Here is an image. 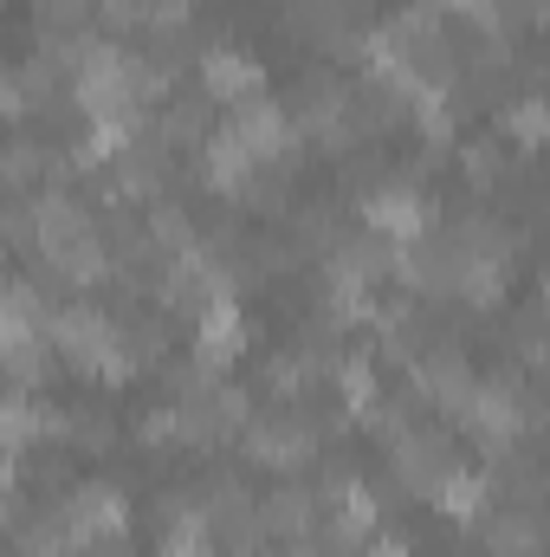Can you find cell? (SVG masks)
Returning <instances> with one entry per match:
<instances>
[{"label":"cell","instance_id":"3","mask_svg":"<svg viewBox=\"0 0 550 557\" xmlns=\"http://www.w3.org/2000/svg\"><path fill=\"white\" fill-rule=\"evenodd\" d=\"M260 85H266V72H260V59H247V52H234V46H214L208 59H201V91L214 98V104H253L260 98Z\"/></svg>","mask_w":550,"mask_h":557},{"label":"cell","instance_id":"8","mask_svg":"<svg viewBox=\"0 0 550 557\" xmlns=\"http://www.w3.org/2000/svg\"><path fill=\"white\" fill-rule=\"evenodd\" d=\"M247 454L260 460V467H278V473H291V467H304L311 460V428H298V421L285 416H266L247 428Z\"/></svg>","mask_w":550,"mask_h":557},{"label":"cell","instance_id":"4","mask_svg":"<svg viewBox=\"0 0 550 557\" xmlns=\"http://www.w3.org/2000/svg\"><path fill=\"white\" fill-rule=\"evenodd\" d=\"M460 421H466V434H473L486 454H505V447H512V434H518V396H512V389H499V383H479V389H473V403L460 409Z\"/></svg>","mask_w":550,"mask_h":557},{"label":"cell","instance_id":"2","mask_svg":"<svg viewBox=\"0 0 550 557\" xmlns=\"http://www.w3.org/2000/svg\"><path fill=\"white\" fill-rule=\"evenodd\" d=\"M65 532H72V545H111V539H124L130 532L124 493L117 486H78L72 506H65Z\"/></svg>","mask_w":550,"mask_h":557},{"label":"cell","instance_id":"13","mask_svg":"<svg viewBox=\"0 0 550 557\" xmlns=\"http://www.w3.org/2000/svg\"><path fill=\"white\" fill-rule=\"evenodd\" d=\"M505 137L518 143V149H538V143H550V104H545V98L512 104V111H505Z\"/></svg>","mask_w":550,"mask_h":557},{"label":"cell","instance_id":"7","mask_svg":"<svg viewBox=\"0 0 550 557\" xmlns=\"http://www.w3.org/2000/svg\"><path fill=\"white\" fill-rule=\"evenodd\" d=\"M253 175H260V156L234 137V131H221V137L201 149V182L214 195H253Z\"/></svg>","mask_w":550,"mask_h":557},{"label":"cell","instance_id":"10","mask_svg":"<svg viewBox=\"0 0 550 557\" xmlns=\"http://www.w3.org/2000/svg\"><path fill=\"white\" fill-rule=\"evenodd\" d=\"M414 383H421L440 409H466V403H473V389H479V383H473V370H466V357H453V350H447V357H427Z\"/></svg>","mask_w":550,"mask_h":557},{"label":"cell","instance_id":"15","mask_svg":"<svg viewBox=\"0 0 550 557\" xmlns=\"http://www.w3.org/2000/svg\"><path fill=\"white\" fill-rule=\"evenodd\" d=\"M337 383H343V403H350V409H370V403H376V370H370L363 357H350V363L337 370Z\"/></svg>","mask_w":550,"mask_h":557},{"label":"cell","instance_id":"9","mask_svg":"<svg viewBox=\"0 0 550 557\" xmlns=\"http://www.w3.org/2000/svg\"><path fill=\"white\" fill-rule=\"evenodd\" d=\"M234 137H240L253 156H260V162H266V156H278V149L291 143V124H285V111H278V104L253 98V104H240V117H234Z\"/></svg>","mask_w":550,"mask_h":557},{"label":"cell","instance_id":"1","mask_svg":"<svg viewBox=\"0 0 550 557\" xmlns=\"http://www.w3.org/2000/svg\"><path fill=\"white\" fill-rule=\"evenodd\" d=\"M52 344H59L85 376H104V383H124V376L137 370L130 337H124L104 311H91V305H65V311L52 318Z\"/></svg>","mask_w":550,"mask_h":557},{"label":"cell","instance_id":"18","mask_svg":"<svg viewBox=\"0 0 550 557\" xmlns=\"http://www.w3.org/2000/svg\"><path fill=\"white\" fill-rule=\"evenodd\" d=\"M85 0H39V20H52V26H65L72 13H78Z\"/></svg>","mask_w":550,"mask_h":557},{"label":"cell","instance_id":"6","mask_svg":"<svg viewBox=\"0 0 550 557\" xmlns=\"http://www.w3.org/2000/svg\"><path fill=\"white\" fill-rule=\"evenodd\" d=\"M363 227L383 234V240H396V247H409V240H421V227H427V201L414 188H376L363 201Z\"/></svg>","mask_w":550,"mask_h":557},{"label":"cell","instance_id":"19","mask_svg":"<svg viewBox=\"0 0 550 557\" xmlns=\"http://www.w3.org/2000/svg\"><path fill=\"white\" fill-rule=\"evenodd\" d=\"M363 557H409L402 539H376V545H363Z\"/></svg>","mask_w":550,"mask_h":557},{"label":"cell","instance_id":"14","mask_svg":"<svg viewBox=\"0 0 550 557\" xmlns=\"http://www.w3.org/2000/svg\"><path fill=\"white\" fill-rule=\"evenodd\" d=\"M492 557H538V525L532 519H505L492 532Z\"/></svg>","mask_w":550,"mask_h":557},{"label":"cell","instance_id":"17","mask_svg":"<svg viewBox=\"0 0 550 557\" xmlns=\"http://www.w3.org/2000/svg\"><path fill=\"white\" fill-rule=\"evenodd\" d=\"M142 26L168 39V33H182V26H188V7H182V0H142Z\"/></svg>","mask_w":550,"mask_h":557},{"label":"cell","instance_id":"11","mask_svg":"<svg viewBox=\"0 0 550 557\" xmlns=\"http://www.w3.org/2000/svg\"><path fill=\"white\" fill-rule=\"evenodd\" d=\"M434 506H440L447 519H460V525H466V519H479V506H486V480H479V473H466V467H453V473L434 486Z\"/></svg>","mask_w":550,"mask_h":557},{"label":"cell","instance_id":"5","mask_svg":"<svg viewBox=\"0 0 550 557\" xmlns=\"http://www.w3.org/2000/svg\"><path fill=\"white\" fill-rule=\"evenodd\" d=\"M195 350H201L208 370H221V363H234V357L247 350V318H240L234 292H214V298L201 305V337H195Z\"/></svg>","mask_w":550,"mask_h":557},{"label":"cell","instance_id":"16","mask_svg":"<svg viewBox=\"0 0 550 557\" xmlns=\"http://www.w3.org/2000/svg\"><path fill=\"white\" fill-rule=\"evenodd\" d=\"M337 506H343V532H370L376 525V499L350 480V486H337Z\"/></svg>","mask_w":550,"mask_h":557},{"label":"cell","instance_id":"12","mask_svg":"<svg viewBox=\"0 0 550 557\" xmlns=\"http://www.w3.org/2000/svg\"><path fill=\"white\" fill-rule=\"evenodd\" d=\"M162 557H214V519L208 512H182L175 532H168V545H162Z\"/></svg>","mask_w":550,"mask_h":557}]
</instances>
